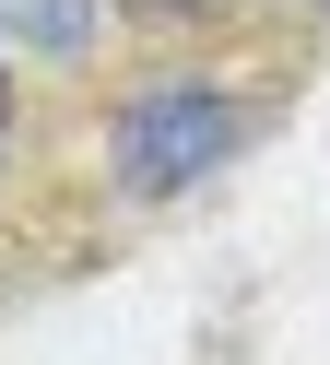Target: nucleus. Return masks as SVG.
<instances>
[{"instance_id": "f257e3e1", "label": "nucleus", "mask_w": 330, "mask_h": 365, "mask_svg": "<svg viewBox=\"0 0 330 365\" xmlns=\"http://www.w3.org/2000/svg\"><path fill=\"white\" fill-rule=\"evenodd\" d=\"M224 153H236V95H212V83H154V95H130L118 130H106V165H118L130 200L189 189V177H212Z\"/></svg>"}]
</instances>
